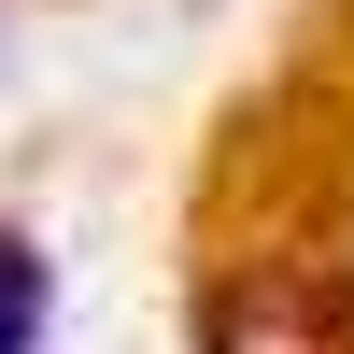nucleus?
Wrapping results in <instances>:
<instances>
[{
	"instance_id": "1",
	"label": "nucleus",
	"mask_w": 354,
	"mask_h": 354,
	"mask_svg": "<svg viewBox=\"0 0 354 354\" xmlns=\"http://www.w3.org/2000/svg\"><path fill=\"white\" fill-rule=\"evenodd\" d=\"M198 354H354V283L326 255H241L198 283Z\"/></svg>"
},
{
	"instance_id": "2",
	"label": "nucleus",
	"mask_w": 354,
	"mask_h": 354,
	"mask_svg": "<svg viewBox=\"0 0 354 354\" xmlns=\"http://www.w3.org/2000/svg\"><path fill=\"white\" fill-rule=\"evenodd\" d=\"M43 326H57V255L0 227V354H43Z\"/></svg>"
}]
</instances>
